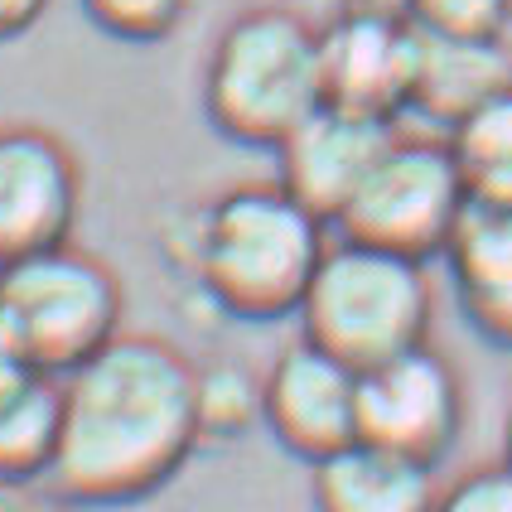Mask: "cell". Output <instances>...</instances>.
Returning <instances> with one entry per match:
<instances>
[{"mask_svg": "<svg viewBox=\"0 0 512 512\" xmlns=\"http://www.w3.org/2000/svg\"><path fill=\"white\" fill-rule=\"evenodd\" d=\"M203 445L194 363L160 334H116L63 377V426L49 498L126 508L170 484Z\"/></svg>", "mask_w": 512, "mask_h": 512, "instance_id": "1", "label": "cell"}, {"mask_svg": "<svg viewBox=\"0 0 512 512\" xmlns=\"http://www.w3.org/2000/svg\"><path fill=\"white\" fill-rule=\"evenodd\" d=\"M165 252L223 314L276 324L300 310L329 252V228L281 184H232L174 218Z\"/></svg>", "mask_w": 512, "mask_h": 512, "instance_id": "2", "label": "cell"}, {"mask_svg": "<svg viewBox=\"0 0 512 512\" xmlns=\"http://www.w3.org/2000/svg\"><path fill=\"white\" fill-rule=\"evenodd\" d=\"M319 107V29L285 5L232 15L203 63V112L213 131L252 150H276Z\"/></svg>", "mask_w": 512, "mask_h": 512, "instance_id": "3", "label": "cell"}, {"mask_svg": "<svg viewBox=\"0 0 512 512\" xmlns=\"http://www.w3.org/2000/svg\"><path fill=\"white\" fill-rule=\"evenodd\" d=\"M295 319L300 339L334 353L353 372L411 353L430 343V319H435L426 261L339 237L329 242Z\"/></svg>", "mask_w": 512, "mask_h": 512, "instance_id": "4", "label": "cell"}, {"mask_svg": "<svg viewBox=\"0 0 512 512\" xmlns=\"http://www.w3.org/2000/svg\"><path fill=\"white\" fill-rule=\"evenodd\" d=\"M126 295L102 256L63 242L0 271V339L15 363L68 377L121 334Z\"/></svg>", "mask_w": 512, "mask_h": 512, "instance_id": "5", "label": "cell"}, {"mask_svg": "<svg viewBox=\"0 0 512 512\" xmlns=\"http://www.w3.org/2000/svg\"><path fill=\"white\" fill-rule=\"evenodd\" d=\"M464 208L469 194L450 145L430 136H397L334 228L348 242L430 261L445 256V242Z\"/></svg>", "mask_w": 512, "mask_h": 512, "instance_id": "6", "label": "cell"}, {"mask_svg": "<svg viewBox=\"0 0 512 512\" xmlns=\"http://www.w3.org/2000/svg\"><path fill=\"white\" fill-rule=\"evenodd\" d=\"M464 426V387L445 353L430 343L358 372V440L440 464Z\"/></svg>", "mask_w": 512, "mask_h": 512, "instance_id": "7", "label": "cell"}, {"mask_svg": "<svg viewBox=\"0 0 512 512\" xmlns=\"http://www.w3.org/2000/svg\"><path fill=\"white\" fill-rule=\"evenodd\" d=\"M416 68H421V29L401 10L348 5L339 20L319 29V78L329 107L397 126V116L411 112Z\"/></svg>", "mask_w": 512, "mask_h": 512, "instance_id": "8", "label": "cell"}, {"mask_svg": "<svg viewBox=\"0 0 512 512\" xmlns=\"http://www.w3.org/2000/svg\"><path fill=\"white\" fill-rule=\"evenodd\" d=\"M83 174L44 126H0V271L73 242Z\"/></svg>", "mask_w": 512, "mask_h": 512, "instance_id": "9", "label": "cell"}, {"mask_svg": "<svg viewBox=\"0 0 512 512\" xmlns=\"http://www.w3.org/2000/svg\"><path fill=\"white\" fill-rule=\"evenodd\" d=\"M261 426L305 464L329 459L358 440V372L310 339L285 343L261 372Z\"/></svg>", "mask_w": 512, "mask_h": 512, "instance_id": "10", "label": "cell"}, {"mask_svg": "<svg viewBox=\"0 0 512 512\" xmlns=\"http://www.w3.org/2000/svg\"><path fill=\"white\" fill-rule=\"evenodd\" d=\"M392 141H397L392 121L343 112L324 102L310 121H300L276 145V165H281L276 184L300 208H310L324 228H334Z\"/></svg>", "mask_w": 512, "mask_h": 512, "instance_id": "11", "label": "cell"}, {"mask_svg": "<svg viewBox=\"0 0 512 512\" xmlns=\"http://www.w3.org/2000/svg\"><path fill=\"white\" fill-rule=\"evenodd\" d=\"M459 310L498 348H512V208L469 203L445 242Z\"/></svg>", "mask_w": 512, "mask_h": 512, "instance_id": "12", "label": "cell"}, {"mask_svg": "<svg viewBox=\"0 0 512 512\" xmlns=\"http://www.w3.org/2000/svg\"><path fill=\"white\" fill-rule=\"evenodd\" d=\"M435 469L397 450L353 440L329 459L310 464L314 512H430Z\"/></svg>", "mask_w": 512, "mask_h": 512, "instance_id": "13", "label": "cell"}, {"mask_svg": "<svg viewBox=\"0 0 512 512\" xmlns=\"http://www.w3.org/2000/svg\"><path fill=\"white\" fill-rule=\"evenodd\" d=\"M512 87V44L508 39H435L421 34V68L411 112L455 131L464 116Z\"/></svg>", "mask_w": 512, "mask_h": 512, "instance_id": "14", "label": "cell"}, {"mask_svg": "<svg viewBox=\"0 0 512 512\" xmlns=\"http://www.w3.org/2000/svg\"><path fill=\"white\" fill-rule=\"evenodd\" d=\"M63 426V377L0 363V479L10 484H44L58 455Z\"/></svg>", "mask_w": 512, "mask_h": 512, "instance_id": "15", "label": "cell"}, {"mask_svg": "<svg viewBox=\"0 0 512 512\" xmlns=\"http://www.w3.org/2000/svg\"><path fill=\"white\" fill-rule=\"evenodd\" d=\"M445 145L455 155L469 203L512 208V87L484 102L474 116H464Z\"/></svg>", "mask_w": 512, "mask_h": 512, "instance_id": "16", "label": "cell"}, {"mask_svg": "<svg viewBox=\"0 0 512 512\" xmlns=\"http://www.w3.org/2000/svg\"><path fill=\"white\" fill-rule=\"evenodd\" d=\"M194 406H199L203 440H242L261 426V372L242 368L237 358L194 363Z\"/></svg>", "mask_w": 512, "mask_h": 512, "instance_id": "17", "label": "cell"}, {"mask_svg": "<svg viewBox=\"0 0 512 512\" xmlns=\"http://www.w3.org/2000/svg\"><path fill=\"white\" fill-rule=\"evenodd\" d=\"M401 15L435 39H508V0H401Z\"/></svg>", "mask_w": 512, "mask_h": 512, "instance_id": "18", "label": "cell"}, {"mask_svg": "<svg viewBox=\"0 0 512 512\" xmlns=\"http://www.w3.org/2000/svg\"><path fill=\"white\" fill-rule=\"evenodd\" d=\"M83 15L126 44H160L189 15V0H83Z\"/></svg>", "mask_w": 512, "mask_h": 512, "instance_id": "19", "label": "cell"}, {"mask_svg": "<svg viewBox=\"0 0 512 512\" xmlns=\"http://www.w3.org/2000/svg\"><path fill=\"white\" fill-rule=\"evenodd\" d=\"M430 512H512V469L498 459V464H479L459 474L435 493Z\"/></svg>", "mask_w": 512, "mask_h": 512, "instance_id": "20", "label": "cell"}, {"mask_svg": "<svg viewBox=\"0 0 512 512\" xmlns=\"http://www.w3.org/2000/svg\"><path fill=\"white\" fill-rule=\"evenodd\" d=\"M49 5H54V0H0V44L29 34V29L49 15Z\"/></svg>", "mask_w": 512, "mask_h": 512, "instance_id": "21", "label": "cell"}, {"mask_svg": "<svg viewBox=\"0 0 512 512\" xmlns=\"http://www.w3.org/2000/svg\"><path fill=\"white\" fill-rule=\"evenodd\" d=\"M0 512H44V498H39L29 484L0 479Z\"/></svg>", "mask_w": 512, "mask_h": 512, "instance_id": "22", "label": "cell"}, {"mask_svg": "<svg viewBox=\"0 0 512 512\" xmlns=\"http://www.w3.org/2000/svg\"><path fill=\"white\" fill-rule=\"evenodd\" d=\"M503 464L512 469V406H508V421H503Z\"/></svg>", "mask_w": 512, "mask_h": 512, "instance_id": "23", "label": "cell"}, {"mask_svg": "<svg viewBox=\"0 0 512 512\" xmlns=\"http://www.w3.org/2000/svg\"><path fill=\"white\" fill-rule=\"evenodd\" d=\"M44 512H87V508H73V503H58V498H44Z\"/></svg>", "mask_w": 512, "mask_h": 512, "instance_id": "24", "label": "cell"}, {"mask_svg": "<svg viewBox=\"0 0 512 512\" xmlns=\"http://www.w3.org/2000/svg\"><path fill=\"white\" fill-rule=\"evenodd\" d=\"M0 363H10V348H5V339H0Z\"/></svg>", "mask_w": 512, "mask_h": 512, "instance_id": "25", "label": "cell"}, {"mask_svg": "<svg viewBox=\"0 0 512 512\" xmlns=\"http://www.w3.org/2000/svg\"><path fill=\"white\" fill-rule=\"evenodd\" d=\"M508 44H512V0H508Z\"/></svg>", "mask_w": 512, "mask_h": 512, "instance_id": "26", "label": "cell"}]
</instances>
